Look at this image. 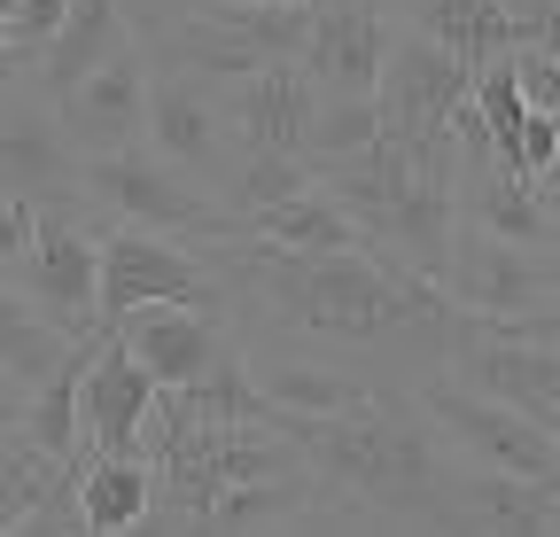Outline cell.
<instances>
[{
	"instance_id": "cell-28",
	"label": "cell",
	"mask_w": 560,
	"mask_h": 537,
	"mask_svg": "<svg viewBox=\"0 0 560 537\" xmlns=\"http://www.w3.org/2000/svg\"><path fill=\"white\" fill-rule=\"evenodd\" d=\"M86 467H62V476L47 483V499L24 514V529L16 537H86Z\"/></svg>"
},
{
	"instance_id": "cell-20",
	"label": "cell",
	"mask_w": 560,
	"mask_h": 537,
	"mask_svg": "<svg viewBox=\"0 0 560 537\" xmlns=\"http://www.w3.org/2000/svg\"><path fill=\"white\" fill-rule=\"evenodd\" d=\"M249 374L272 397V413H359L366 397L389 389L359 366H327V359H249Z\"/></svg>"
},
{
	"instance_id": "cell-36",
	"label": "cell",
	"mask_w": 560,
	"mask_h": 537,
	"mask_svg": "<svg viewBox=\"0 0 560 537\" xmlns=\"http://www.w3.org/2000/svg\"><path fill=\"white\" fill-rule=\"evenodd\" d=\"M537 187H545V203H552V211H560V164H552V172H545V179H537Z\"/></svg>"
},
{
	"instance_id": "cell-6",
	"label": "cell",
	"mask_w": 560,
	"mask_h": 537,
	"mask_svg": "<svg viewBox=\"0 0 560 537\" xmlns=\"http://www.w3.org/2000/svg\"><path fill=\"white\" fill-rule=\"evenodd\" d=\"M412 397L429 406V421L444 429V444L475 467H506V476H529V483H560V436L537 429L529 413H514L506 397H490L475 382H459L452 366L420 374Z\"/></svg>"
},
{
	"instance_id": "cell-13",
	"label": "cell",
	"mask_w": 560,
	"mask_h": 537,
	"mask_svg": "<svg viewBox=\"0 0 560 537\" xmlns=\"http://www.w3.org/2000/svg\"><path fill=\"white\" fill-rule=\"evenodd\" d=\"M149 149L164 164H179L187 179H219V164L234 156V132H226V102L210 94V79L172 71L156 62V86H149Z\"/></svg>"
},
{
	"instance_id": "cell-8",
	"label": "cell",
	"mask_w": 560,
	"mask_h": 537,
	"mask_svg": "<svg viewBox=\"0 0 560 537\" xmlns=\"http://www.w3.org/2000/svg\"><path fill=\"white\" fill-rule=\"evenodd\" d=\"M467 94H475V62L452 55L429 32L397 24V47H389L382 86H374V109H382L389 141H452V109Z\"/></svg>"
},
{
	"instance_id": "cell-16",
	"label": "cell",
	"mask_w": 560,
	"mask_h": 537,
	"mask_svg": "<svg viewBox=\"0 0 560 537\" xmlns=\"http://www.w3.org/2000/svg\"><path fill=\"white\" fill-rule=\"evenodd\" d=\"M319 102L327 94L304 71V55L265 62V71H249V79L226 86V132L242 149H289V156H304L312 149V125H319Z\"/></svg>"
},
{
	"instance_id": "cell-10",
	"label": "cell",
	"mask_w": 560,
	"mask_h": 537,
	"mask_svg": "<svg viewBox=\"0 0 560 537\" xmlns=\"http://www.w3.org/2000/svg\"><path fill=\"white\" fill-rule=\"evenodd\" d=\"M444 296L475 319L545 312V304H560V249H529V242H499L482 226H459V249L444 265Z\"/></svg>"
},
{
	"instance_id": "cell-34",
	"label": "cell",
	"mask_w": 560,
	"mask_h": 537,
	"mask_svg": "<svg viewBox=\"0 0 560 537\" xmlns=\"http://www.w3.org/2000/svg\"><path fill=\"white\" fill-rule=\"evenodd\" d=\"M366 9H382L389 24H412V9H420V0H366Z\"/></svg>"
},
{
	"instance_id": "cell-5",
	"label": "cell",
	"mask_w": 560,
	"mask_h": 537,
	"mask_svg": "<svg viewBox=\"0 0 560 537\" xmlns=\"http://www.w3.org/2000/svg\"><path fill=\"white\" fill-rule=\"evenodd\" d=\"M79 187L94 195V211L125 219V226H156V234H179V242H226L242 234V219L210 195L202 179H187L179 164H164L149 141H132L117 156H86Z\"/></svg>"
},
{
	"instance_id": "cell-27",
	"label": "cell",
	"mask_w": 560,
	"mask_h": 537,
	"mask_svg": "<svg viewBox=\"0 0 560 537\" xmlns=\"http://www.w3.org/2000/svg\"><path fill=\"white\" fill-rule=\"evenodd\" d=\"M374 132H382V109H374V94H327V102H319V125H312V149H304V164L350 156V149H366Z\"/></svg>"
},
{
	"instance_id": "cell-21",
	"label": "cell",
	"mask_w": 560,
	"mask_h": 537,
	"mask_svg": "<svg viewBox=\"0 0 560 537\" xmlns=\"http://www.w3.org/2000/svg\"><path fill=\"white\" fill-rule=\"evenodd\" d=\"M242 234H257V242H272V249H304V257H335V249H366V242H374L359 219H350V203H335L319 179H312L304 195H289V203L257 211Z\"/></svg>"
},
{
	"instance_id": "cell-14",
	"label": "cell",
	"mask_w": 560,
	"mask_h": 537,
	"mask_svg": "<svg viewBox=\"0 0 560 537\" xmlns=\"http://www.w3.org/2000/svg\"><path fill=\"white\" fill-rule=\"evenodd\" d=\"M156 374L132 359V343L117 327H102L94 359L79 366V429H86V452H140V429L156 413Z\"/></svg>"
},
{
	"instance_id": "cell-4",
	"label": "cell",
	"mask_w": 560,
	"mask_h": 537,
	"mask_svg": "<svg viewBox=\"0 0 560 537\" xmlns=\"http://www.w3.org/2000/svg\"><path fill=\"white\" fill-rule=\"evenodd\" d=\"M102 226L109 211H94V195H70V203H39L32 249L16 257L9 289L47 312L70 335H94L102 327Z\"/></svg>"
},
{
	"instance_id": "cell-33",
	"label": "cell",
	"mask_w": 560,
	"mask_h": 537,
	"mask_svg": "<svg viewBox=\"0 0 560 537\" xmlns=\"http://www.w3.org/2000/svg\"><path fill=\"white\" fill-rule=\"evenodd\" d=\"M529 47L560 55V0H545V16H537V39H529Z\"/></svg>"
},
{
	"instance_id": "cell-2",
	"label": "cell",
	"mask_w": 560,
	"mask_h": 537,
	"mask_svg": "<svg viewBox=\"0 0 560 537\" xmlns=\"http://www.w3.org/2000/svg\"><path fill=\"white\" fill-rule=\"evenodd\" d=\"M272 429L304 444L312 476L366 529H436L459 452L412 397V382H389L359 413H272Z\"/></svg>"
},
{
	"instance_id": "cell-7",
	"label": "cell",
	"mask_w": 560,
	"mask_h": 537,
	"mask_svg": "<svg viewBox=\"0 0 560 537\" xmlns=\"http://www.w3.org/2000/svg\"><path fill=\"white\" fill-rule=\"evenodd\" d=\"M140 304H202V312H234L219 265L202 257V242L156 234V226H102V319H125Z\"/></svg>"
},
{
	"instance_id": "cell-3",
	"label": "cell",
	"mask_w": 560,
	"mask_h": 537,
	"mask_svg": "<svg viewBox=\"0 0 560 537\" xmlns=\"http://www.w3.org/2000/svg\"><path fill=\"white\" fill-rule=\"evenodd\" d=\"M335 203H350L382 249H397L412 273L444 281V265L459 249V132L452 141H389L374 132L366 149L312 164Z\"/></svg>"
},
{
	"instance_id": "cell-35",
	"label": "cell",
	"mask_w": 560,
	"mask_h": 537,
	"mask_svg": "<svg viewBox=\"0 0 560 537\" xmlns=\"http://www.w3.org/2000/svg\"><path fill=\"white\" fill-rule=\"evenodd\" d=\"M506 9H514V16L529 24V39H537V16H545V0H506Z\"/></svg>"
},
{
	"instance_id": "cell-31",
	"label": "cell",
	"mask_w": 560,
	"mask_h": 537,
	"mask_svg": "<svg viewBox=\"0 0 560 537\" xmlns=\"http://www.w3.org/2000/svg\"><path fill=\"white\" fill-rule=\"evenodd\" d=\"M514 71H522V94H529L537 109H560V55H545V47H514Z\"/></svg>"
},
{
	"instance_id": "cell-1",
	"label": "cell",
	"mask_w": 560,
	"mask_h": 537,
	"mask_svg": "<svg viewBox=\"0 0 560 537\" xmlns=\"http://www.w3.org/2000/svg\"><path fill=\"white\" fill-rule=\"evenodd\" d=\"M202 257L219 265V281L234 296V319L249 312L272 335H289V343L389 351L397 382H420V374L452 366L459 304L444 296V281L412 273L382 242L304 257V249H272L257 234H226V242H202Z\"/></svg>"
},
{
	"instance_id": "cell-15",
	"label": "cell",
	"mask_w": 560,
	"mask_h": 537,
	"mask_svg": "<svg viewBox=\"0 0 560 537\" xmlns=\"http://www.w3.org/2000/svg\"><path fill=\"white\" fill-rule=\"evenodd\" d=\"M109 327L125 335L132 359L149 366L164 389H179V382H195V374H210L219 359L242 351L234 343V312H202V304H140V312H125Z\"/></svg>"
},
{
	"instance_id": "cell-11",
	"label": "cell",
	"mask_w": 560,
	"mask_h": 537,
	"mask_svg": "<svg viewBox=\"0 0 560 537\" xmlns=\"http://www.w3.org/2000/svg\"><path fill=\"white\" fill-rule=\"evenodd\" d=\"M149 86H156L149 39H125L109 62H94V71L55 102V125L70 132L79 156H117L132 141H149Z\"/></svg>"
},
{
	"instance_id": "cell-23",
	"label": "cell",
	"mask_w": 560,
	"mask_h": 537,
	"mask_svg": "<svg viewBox=\"0 0 560 537\" xmlns=\"http://www.w3.org/2000/svg\"><path fill=\"white\" fill-rule=\"evenodd\" d=\"M79 491H86V537H132L156 506V467L140 452H94Z\"/></svg>"
},
{
	"instance_id": "cell-22",
	"label": "cell",
	"mask_w": 560,
	"mask_h": 537,
	"mask_svg": "<svg viewBox=\"0 0 560 537\" xmlns=\"http://www.w3.org/2000/svg\"><path fill=\"white\" fill-rule=\"evenodd\" d=\"M412 32L444 39L452 55L475 62V71H482V62H499V55H514V47H529V24L506 9V0H420Z\"/></svg>"
},
{
	"instance_id": "cell-30",
	"label": "cell",
	"mask_w": 560,
	"mask_h": 537,
	"mask_svg": "<svg viewBox=\"0 0 560 537\" xmlns=\"http://www.w3.org/2000/svg\"><path fill=\"white\" fill-rule=\"evenodd\" d=\"M32 226H39V203H24V195L0 187V281L16 273V257L32 249Z\"/></svg>"
},
{
	"instance_id": "cell-25",
	"label": "cell",
	"mask_w": 560,
	"mask_h": 537,
	"mask_svg": "<svg viewBox=\"0 0 560 537\" xmlns=\"http://www.w3.org/2000/svg\"><path fill=\"white\" fill-rule=\"evenodd\" d=\"M70 351H79V335L55 327L47 312H32L16 289H0V366H9L24 389H39L47 374H62Z\"/></svg>"
},
{
	"instance_id": "cell-9",
	"label": "cell",
	"mask_w": 560,
	"mask_h": 537,
	"mask_svg": "<svg viewBox=\"0 0 560 537\" xmlns=\"http://www.w3.org/2000/svg\"><path fill=\"white\" fill-rule=\"evenodd\" d=\"M452 374L506 397L514 413H529L537 429L560 436V343H537V335H506L499 319L459 312L452 327Z\"/></svg>"
},
{
	"instance_id": "cell-37",
	"label": "cell",
	"mask_w": 560,
	"mask_h": 537,
	"mask_svg": "<svg viewBox=\"0 0 560 537\" xmlns=\"http://www.w3.org/2000/svg\"><path fill=\"white\" fill-rule=\"evenodd\" d=\"M272 9H327V0H272Z\"/></svg>"
},
{
	"instance_id": "cell-12",
	"label": "cell",
	"mask_w": 560,
	"mask_h": 537,
	"mask_svg": "<svg viewBox=\"0 0 560 537\" xmlns=\"http://www.w3.org/2000/svg\"><path fill=\"white\" fill-rule=\"evenodd\" d=\"M79 172H86V156L70 149V132L55 125V102L16 86L0 102V187L24 195V203H70V195H86Z\"/></svg>"
},
{
	"instance_id": "cell-24",
	"label": "cell",
	"mask_w": 560,
	"mask_h": 537,
	"mask_svg": "<svg viewBox=\"0 0 560 537\" xmlns=\"http://www.w3.org/2000/svg\"><path fill=\"white\" fill-rule=\"evenodd\" d=\"M319 172L304 164V156H289V149H242L234 141V156L219 164V179H210V195L249 226L257 211H272V203H289V195H304Z\"/></svg>"
},
{
	"instance_id": "cell-19",
	"label": "cell",
	"mask_w": 560,
	"mask_h": 537,
	"mask_svg": "<svg viewBox=\"0 0 560 537\" xmlns=\"http://www.w3.org/2000/svg\"><path fill=\"white\" fill-rule=\"evenodd\" d=\"M125 39H140V24H132L125 0H70V16L55 24V39L32 55V94H39V102H62V94L79 86L94 62H109Z\"/></svg>"
},
{
	"instance_id": "cell-26",
	"label": "cell",
	"mask_w": 560,
	"mask_h": 537,
	"mask_svg": "<svg viewBox=\"0 0 560 537\" xmlns=\"http://www.w3.org/2000/svg\"><path fill=\"white\" fill-rule=\"evenodd\" d=\"M55 476H62V459H55V452H39L24 429L0 444V537H16V529H24V514L47 499V483H55Z\"/></svg>"
},
{
	"instance_id": "cell-18",
	"label": "cell",
	"mask_w": 560,
	"mask_h": 537,
	"mask_svg": "<svg viewBox=\"0 0 560 537\" xmlns=\"http://www.w3.org/2000/svg\"><path fill=\"white\" fill-rule=\"evenodd\" d=\"M459 226H482L499 242H529V249H560V211L545 203V187L506 172L499 156L459 164Z\"/></svg>"
},
{
	"instance_id": "cell-29",
	"label": "cell",
	"mask_w": 560,
	"mask_h": 537,
	"mask_svg": "<svg viewBox=\"0 0 560 537\" xmlns=\"http://www.w3.org/2000/svg\"><path fill=\"white\" fill-rule=\"evenodd\" d=\"M552 164H560V109H537V102H529V117H522V141H514V164H506V172L545 179Z\"/></svg>"
},
{
	"instance_id": "cell-32",
	"label": "cell",
	"mask_w": 560,
	"mask_h": 537,
	"mask_svg": "<svg viewBox=\"0 0 560 537\" xmlns=\"http://www.w3.org/2000/svg\"><path fill=\"white\" fill-rule=\"evenodd\" d=\"M125 9H132V24H140V39H149V32H164V24H179V16H195V9H202V0H125Z\"/></svg>"
},
{
	"instance_id": "cell-17",
	"label": "cell",
	"mask_w": 560,
	"mask_h": 537,
	"mask_svg": "<svg viewBox=\"0 0 560 537\" xmlns=\"http://www.w3.org/2000/svg\"><path fill=\"white\" fill-rule=\"evenodd\" d=\"M389 47H397V24L382 9H366V0H327V9H312L304 71L319 79V94H374Z\"/></svg>"
}]
</instances>
